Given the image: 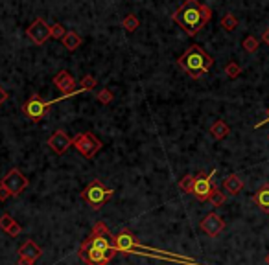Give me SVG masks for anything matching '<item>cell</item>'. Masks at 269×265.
<instances>
[{"label":"cell","instance_id":"obj_3","mask_svg":"<svg viewBox=\"0 0 269 265\" xmlns=\"http://www.w3.org/2000/svg\"><path fill=\"white\" fill-rule=\"evenodd\" d=\"M177 65L183 68L184 72L192 77V79H199V77H203L212 68L214 59H212L199 44H192V46L177 59Z\"/></svg>","mask_w":269,"mask_h":265},{"label":"cell","instance_id":"obj_21","mask_svg":"<svg viewBox=\"0 0 269 265\" xmlns=\"http://www.w3.org/2000/svg\"><path fill=\"white\" fill-rule=\"evenodd\" d=\"M220 26L225 30V32H232V30H236V26H238V19H236L232 13H227L221 17Z\"/></svg>","mask_w":269,"mask_h":265},{"label":"cell","instance_id":"obj_23","mask_svg":"<svg viewBox=\"0 0 269 265\" xmlns=\"http://www.w3.org/2000/svg\"><path fill=\"white\" fill-rule=\"evenodd\" d=\"M241 46H244V50H245V52L255 53L256 50H258L260 43H258V39H256L255 35H247V37L244 39V43H241Z\"/></svg>","mask_w":269,"mask_h":265},{"label":"cell","instance_id":"obj_9","mask_svg":"<svg viewBox=\"0 0 269 265\" xmlns=\"http://www.w3.org/2000/svg\"><path fill=\"white\" fill-rule=\"evenodd\" d=\"M216 175V169H212L210 173H205V171H199L196 175V186H194V195L199 202H205L210 199V193H212V177Z\"/></svg>","mask_w":269,"mask_h":265},{"label":"cell","instance_id":"obj_28","mask_svg":"<svg viewBox=\"0 0 269 265\" xmlns=\"http://www.w3.org/2000/svg\"><path fill=\"white\" fill-rule=\"evenodd\" d=\"M10 197H11L10 190L6 188V186H2V184H0V201H6V199H10Z\"/></svg>","mask_w":269,"mask_h":265},{"label":"cell","instance_id":"obj_19","mask_svg":"<svg viewBox=\"0 0 269 265\" xmlns=\"http://www.w3.org/2000/svg\"><path fill=\"white\" fill-rule=\"evenodd\" d=\"M139 26H140V20L137 19V15H133V13L125 15L124 19H122V28H124L127 34H133Z\"/></svg>","mask_w":269,"mask_h":265},{"label":"cell","instance_id":"obj_4","mask_svg":"<svg viewBox=\"0 0 269 265\" xmlns=\"http://www.w3.org/2000/svg\"><path fill=\"white\" fill-rule=\"evenodd\" d=\"M113 195H115V190L107 188L105 184L101 183V181H98V179L91 181V183L85 186V190L82 192V199L92 208V210H100L105 202L111 201Z\"/></svg>","mask_w":269,"mask_h":265},{"label":"cell","instance_id":"obj_5","mask_svg":"<svg viewBox=\"0 0 269 265\" xmlns=\"http://www.w3.org/2000/svg\"><path fill=\"white\" fill-rule=\"evenodd\" d=\"M72 148H76V151L85 159H94L98 151L103 148L100 140L94 136V133L87 131V133H79L72 138Z\"/></svg>","mask_w":269,"mask_h":265},{"label":"cell","instance_id":"obj_24","mask_svg":"<svg viewBox=\"0 0 269 265\" xmlns=\"http://www.w3.org/2000/svg\"><path fill=\"white\" fill-rule=\"evenodd\" d=\"M225 74L227 77H231V79H236V77L241 74V67L238 63H234V61H229L225 67Z\"/></svg>","mask_w":269,"mask_h":265},{"label":"cell","instance_id":"obj_12","mask_svg":"<svg viewBox=\"0 0 269 265\" xmlns=\"http://www.w3.org/2000/svg\"><path fill=\"white\" fill-rule=\"evenodd\" d=\"M46 144H48V148L56 155H65L68 150H70V145H72V138H70L63 129H58L48 136Z\"/></svg>","mask_w":269,"mask_h":265},{"label":"cell","instance_id":"obj_11","mask_svg":"<svg viewBox=\"0 0 269 265\" xmlns=\"http://www.w3.org/2000/svg\"><path fill=\"white\" fill-rule=\"evenodd\" d=\"M199 228H201V230L205 232L207 236L218 238L221 232L225 230V221L221 219L220 214L210 212V214H207V216L203 217V221L199 223Z\"/></svg>","mask_w":269,"mask_h":265},{"label":"cell","instance_id":"obj_8","mask_svg":"<svg viewBox=\"0 0 269 265\" xmlns=\"http://www.w3.org/2000/svg\"><path fill=\"white\" fill-rule=\"evenodd\" d=\"M53 85L63 92V96L58 98L59 101L67 100V98L74 96V94H77V92H85L83 89L74 91V87H76V79H74V76L68 72V70H59V72L56 74V77H53Z\"/></svg>","mask_w":269,"mask_h":265},{"label":"cell","instance_id":"obj_10","mask_svg":"<svg viewBox=\"0 0 269 265\" xmlns=\"http://www.w3.org/2000/svg\"><path fill=\"white\" fill-rule=\"evenodd\" d=\"M26 35H28V39L32 43L41 46V44H44L50 37H52V26L46 24V20L44 19H35L34 22L30 24V28L26 30Z\"/></svg>","mask_w":269,"mask_h":265},{"label":"cell","instance_id":"obj_25","mask_svg":"<svg viewBox=\"0 0 269 265\" xmlns=\"http://www.w3.org/2000/svg\"><path fill=\"white\" fill-rule=\"evenodd\" d=\"M96 100L100 101L101 105H109L111 101L115 100V94H113L109 89H101V91L96 94Z\"/></svg>","mask_w":269,"mask_h":265},{"label":"cell","instance_id":"obj_6","mask_svg":"<svg viewBox=\"0 0 269 265\" xmlns=\"http://www.w3.org/2000/svg\"><path fill=\"white\" fill-rule=\"evenodd\" d=\"M53 103H58V101H56V100L44 101L43 98L39 96V94H32V96L28 98V101H26L24 105H22V112H24V114L28 116V118L34 122V124H39V122L43 120L44 116L48 114L50 107H52Z\"/></svg>","mask_w":269,"mask_h":265},{"label":"cell","instance_id":"obj_2","mask_svg":"<svg viewBox=\"0 0 269 265\" xmlns=\"http://www.w3.org/2000/svg\"><path fill=\"white\" fill-rule=\"evenodd\" d=\"M212 19V10L199 0H184L181 8L173 11L172 20L184 30L188 37H196Z\"/></svg>","mask_w":269,"mask_h":265},{"label":"cell","instance_id":"obj_14","mask_svg":"<svg viewBox=\"0 0 269 265\" xmlns=\"http://www.w3.org/2000/svg\"><path fill=\"white\" fill-rule=\"evenodd\" d=\"M251 201L255 202L262 212L269 214V183L262 184V186L255 192V195L251 197Z\"/></svg>","mask_w":269,"mask_h":265},{"label":"cell","instance_id":"obj_31","mask_svg":"<svg viewBox=\"0 0 269 265\" xmlns=\"http://www.w3.org/2000/svg\"><path fill=\"white\" fill-rule=\"evenodd\" d=\"M6 100H8V92H6L4 89L0 87V105H2V103H4Z\"/></svg>","mask_w":269,"mask_h":265},{"label":"cell","instance_id":"obj_7","mask_svg":"<svg viewBox=\"0 0 269 265\" xmlns=\"http://www.w3.org/2000/svg\"><path fill=\"white\" fill-rule=\"evenodd\" d=\"M0 184L10 190L11 197H19L20 193L28 188L30 181H28V177H26V175L20 171V169L13 168V169H10V171L4 175V177H2Z\"/></svg>","mask_w":269,"mask_h":265},{"label":"cell","instance_id":"obj_17","mask_svg":"<svg viewBox=\"0 0 269 265\" xmlns=\"http://www.w3.org/2000/svg\"><path fill=\"white\" fill-rule=\"evenodd\" d=\"M61 41H63V46H65L68 52H74V50H77L79 46H82V43H83L82 37H79L76 32H70V30H68L67 35H65Z\"/></svg>","mask_w":269,"mask_h":265},{"label":"cell","instance_id":"obj_30","mask_svg":"<svg viewBox=\"0 0 269 265\" xmlns=\"http://www.w3.org/2000/svg\"><path fill=\"white\" fill-rule=\"evenodd\" d=\"M265 124H269V111H267V114H265V118L262 122H258V124H256L255 126V129H260V127L262 126H265Z\"/></svg>","mask_w":269,"mask_h":265},{"label":"cell","instance_id":"obj_1","mask_svg":"<svg viewBox=\"0 0 269 265\" xmlns=\"http://www.w3.org/2000/svg\"><path fill=\"white\" fill-rule=\"evenodd\" d=\"M116 252L118 251L115 247L113 232L107 228V225L103 221H98L92 227V232L89 234V238L82 243L77 256L87 265H107L115 258Z\"/></svg>","mask_w":269,"mask_h":265},{"label":"cell","instance_id":"obj_16","mask_svg":"<svg viewBox=\"0 0 269 265\" xmlns=\"http://www.w3.org/2000/svg\"><path fill=\"white\" fill-rule=\"evenodd\" d=\"M223 190H225L229 195H238V193L244 190V181L238 173H231L229 177L223 181Z\"/></svg>","mask_w":269,"mask_h":265},{"label":"cell","instance_id":"obj_13","mask_svg":"<svg viewBox=\"0 0 269 265\" xmlns=\"http://www.w3.org/2000/svg\"><path fill=\"white\" fill-rule=\"evenodd\" d=\"M19 256H22V258H30V260L35 261L43 256V249H41L34 240H26L24 243L19 247Z\"/></svg>","mask_w":269,"mask_h":265},{"label":"cell","instance_id":"obj_33","mask_svg":"<svg viewBox=\"0 0 269 265\" xmlns=\"http://www.w3.org/2000/svg\"><path fill=\"white\" fill-rule=\"evenodd\" d=\"M265 263H267V265H269V254H267V256H265Z\"/></svg>","mask_w":269,"mask_h":265},{"label":"cell","instance_id":"obj_15","mask_svg":"<svg viewBox=\"0 0 269 265\" xmlns=\"http://www.w3.org/2000/svg\"><path fill=\"white\" fill-rule=\"evenodd\" d=\"M0 228H2L6 234H10L11 238L20 236V232H22V227L15 221L10 214H2V216H0Z\"/></svg>","mask_w":269,"mask_h":265},{"label":"cell","instance_id":"obj_27","mask_svg":"<svg viewBox=\"0 0 269 265\" xmlns=\"http://www.w3.org/2000/svg\"><path fill=\"white\" fill-rule=\"evenodd\" d=\"M68 30H65V26L59 24V22H56V24L52 26V37L53 39H63L65 35H67Z\"/></svg>","mask_w":269,"mask_h":265},{"label":"cell","instance_id":"obj_20","mask_svg":"<svg viewBox=\"0 0 269 265\" xmlns=\"http://www.w3.org/2000/svg\"><path fill=\"white\" fill-rule=\"evenodd\" d=\"M208 201H210L212 207H221V204H225L227 195H225V192H221L216 184H214V186H212V193H210V199H208Z\"/></svg>","mask_w":269,"mask_h":265},{"label":"cell","instance_id":"obj_18","mask_svg":"<svg viewBox=\"0 0 269 265\" xmlns=\"http://www.w3.org/2000/svg\"><path fill=\"white\" fill-rule=\"evenodd\" d=\"M229 133H231V127L227 126L223 120H216L214 124H212L210 127V135L214 136L216 140H223L229 136Z\"/></svg>","mask_w":269,"mask_h":265},{"label":"cell","instance_id":"obj_26","mask_svg":"<svg viewBox=\"0 0 269 265\" xmlns=\"http://www.w3.org/2000/svg\"><path fill=\"white\" fill-rule=\"evenodd\" d=\"M96 77L94 76H91V74H87V76H83V79L79 81V85H82V89L85 92H89V91H92V89H96Z\"/></svg>","mask_w":269,"mask_h":265},{"label":"cell","instance_id":"obj_34","mask_svg":"<svg viewBox=\"0 0 269 265\" xmlns=\"http://www.w3.org/2000/svg\"><path fill=\"white\" fill-rule=\"evenodd\" d=\"M267 140H269V136H267Z\"/></svg>","mask_w":269,"mask_h":265},{"label":"cell","instance_id":"obj_22","mask_svg":"<svg viewBox=\"0 0 269 265\" xmlns=\"http://www.w3.org/2000/svg\"><path fill=\"white\" fill-rule=\"evenodd\" d=\"M194 186H196V177L194 175H184L179 181V190H183L184 193H194Z\"/></svg>","mask_w":269,"mask_h":265},{"label":"cell","instance_id":"obj_29","mask_svg":"<svg viewBox=\"0 0 269 265\" xmlns=\"http://www.w3.org/2000/svg\"><path fill=\"white\" fill-rule=\"evenodd\" d=\"M35 261L30 260V258H22V256H19V265H34Z\"/></svg>","mask_w":269,"mask_h":265},{"label":"cell","instance_id":"obj_32","mask_svg":"<svg viewBox=\"0 0 269 265\" xmlns=\"http://www.w3.org/2000/svg\"><path fill=\"white\" fill-rule=\"evenodd\" d=\"M262 41H264V44H267L269 46V28L264 30V34H262Z\"/></svg>","mask_w":269,"mask_h":265}]
</instances>
